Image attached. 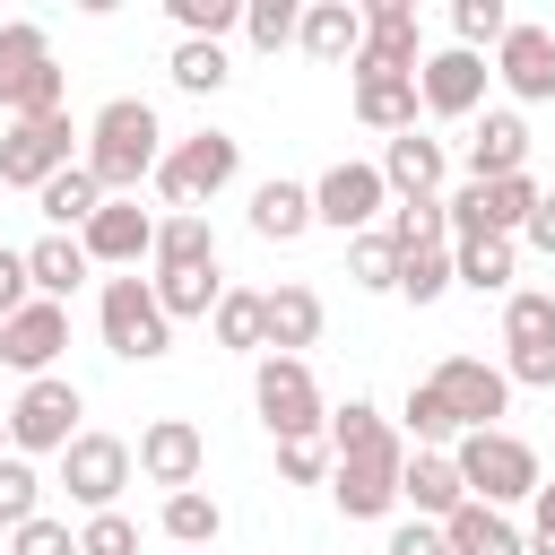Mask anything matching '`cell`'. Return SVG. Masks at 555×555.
<instances>
[{
  "label": "cell",
  "mask_w": 555,
  "mask_h": 555,
  "mask_svg": "<svg viewBox=\"0 0 555 555\" xmlns=\"http://www.w3.org/2000/svg\"><path fill=\"white\" fill-rule=\"evenodd\" d=\"M95 182H104V199H139V182H156V165H165V121H156V104L147 95H113L95 121H87V156H78Z\"/></svg>",
  "instance_id": "1"
},
{
  "label": "cell",
  "mask_w": 555,
  "mask_h": 555,
  "mask_svg": "<svg viewBox=\"0 0 555 555\" xmlns=\"http://www.w3.org/2000/svg\"><path fill=\"white\" fill-rule=\"evenodd\" d=\"M69 69L52 61V35L35 17H0V113L9 121H43V113H69Z\"/></svg>",
  "instance_id": "2"
},
{
  "label": "cell",
  "mask_w": 555,
  "mask_h": 555,
  "mask_svg": "<svg viewBox=\"0 0 555 555\" xmlns=\"http://www.w3.org/2000/svg\"><path fill=\"white\" fill-rule=\"evenodd\" d=\"M451 460H460V486H468V503H494V512H512V503H538V486H546V468H538V451L520 442V434H460L451 442Z\"/></svg>",
  "instance_id": "3"
},
{
  "label": "cell",
  "mask_w": 555,
  "mask_h": 555,
  "mask_svg": "<svg viewBox=\"0 0 555 555\" xmlns=\"http://www.w3.org/2000/svg\"><path fill=\"white\" fill-rule=\"evenodd\" d=\"M243 173V139L234 130H191V139H173L165 147V165H156V199H165V217L173 208H199V199H217L225 182Z\"/></svg>",
  "instance_id": "4"
},
{
  "label": "cell",
  "mask_w": 555,
  "mask_h": 555,
  "mask_svg": "<svg viewBox=\"0 0 555 555\" xmlns=\"http://www.w3.org/2000/svg\"><path fill=\"white\" fill-rule=\"evenodd\" d=\"M95 330H104V347L121 356V364H156L165 347H173V321H165V304H156V278H104V295H95Z\"/></svg>",
  "instance_id": "5"
},
{
  "label": "cell",
  "mask_w": 555,
  "mask_h": 555,
  "mask_svg": "<svg viewBox=\"0 0 555 555\" xmlns=\"http://www.w3.org/2000/svg\"><path fill=\"white\" fill-rule=\"evenodd\" d=\"M87 390L78 382H61V373H43V382H26L17 399H9V451H26V460H61L87 425Z\"/></svg>",
  "instance_id": "6"
},
{
  "label": "cell",
  "mask_w": 555,
  "mask_h": 555,
  "mask_svg": "<svg viewBox=\"0 0 555 555\" xmlns=\"http://www.w3.org/2000/svg\"><path fill=\"white\" fill-rule=\"evenodd\" d=\"M251 408H260V425H269L278 442H304V434L330 425L321 382H312L304 356H260V364H251Z\"/></svg>",
  "instance_id": "7"
},
{
  "label": "cell",
  "mask_w": 555,
  "mask_h": 555,
  "mask_svg": "<svg viewBox=\"0 0 555 555\" xmlns=\"http://www.w3.org/2000/svg\"><path fill=\"white\" fill-rule=\"evenodd\" d=\"M87 130L69 121V113H43V121H9L0 130V182L9 191H43L52 173H69L87 147H78Z\"/></svg>",
  "instance_id": "8"
},
{
  "label": "cell",
  "mask_w": 555,
  "mask_h": 555,
  "mask_svg": "<svg viewBox=\"0 0 555 555\" xmlns=\"http://www.w3.org/2000/svg\"><path fill=\"white\" fill-rule=\"evenodd\" d=\"M130 468H139V451H130L121 434H95V425H87V434L61 451V494H69L78 512H121Z\"/></svg>",
  "instance_id": "9"
},
{
  "label": "cell",
  "mask_w": 555,
  "mask_h": 555,
  "mask_svg": "<svg viewBox=\"0 0 555 555\" xmlns=\"http://www.w3.org/2000/svg\"><path fill=\"white\" fill-rule=\"evenodd\" d=\"M312 217H321V225H338L347 243H356V234H373V217H390V182H382V165L338 156V165L312 182Z\"/></svg>",
  "instance_id": "10"
},
{
  "label": "cell",
  "mask_w": 555,
  "mask_h": 555,
  "mask_svg": "<svg viewBox=\"0 0 555 555\" xmlns=\"http://www.w3.org/2000/svg\"><path fill=\"white\" fill-rule=\"evenodd\" d=\"M425 382L451 399V416H460L468 434H494V416L512 408V373H503V364H486V356H442Z\"/></svg>",
  "instance_id": "11"
},
{
  "label": "cell",
  "mask_w": 555,
  "mask_h": 555,
  "mask_svg": "<svg viewBox=\"0 0 555 555\" xmlns=\"http://www.w3.org/2000/svg\"><path fill=\"white\" fill-rule=\"evenodd\" d=\"M486 78H494V61H486V52H460V43H442V52H425V69H416V95H425V113H434V121H468V113L486 104Z\"/></svg>",
  "instance_id": "12"
},
{
  "label": "cell",
  "mask_w": 555,
  "mask_h": 555,
  "mask_svg": "<svg viewBox=\"0 0 555 555\" xmlns=\"http://www.w3.org/2000/svg\"><path fill=\"white\" fill-rule=\"evenodd\" d=\"M61 347H69V304H26V312H9L0 321V364L9 373H26V382H43L52 364H61Z\"/></svg>",
  "instance_id": "13"
},
{
  "label": "cell",
  "mask_w": 555,
  "mask_h": 555,
  "mask_svg": "<svg viewBox=\"0 0 555 555\" xmlns=\"http://www.w3.org/2000/svg\"><path fill=\"white\" fill-rule=\"evenodd\" d=\"M399 468H408V451L338 460V468H330V503H338L347 520H390V512H399Z\"/></svg>",
  "instance_id": "14"
},
{
  "label": "cell",
  "mask_w": 555,
  "mask_h": 555,
  "mask_svg": "<svg viewBox=\"0 0 555 555\" xmlns=\"http://www.w3.org/2000/svg\"><path fill=\"white\" fill-rule=\"evenodd\" d=\"M78 243H87V260H95V269H121V278H130L139 260H156V217H147L139 199H104V208H95V225H87Z\"/></svg>",
  "instance_id": "15"
},
{
  "label": "cell",
  "mask_w": 555,
  "mask_h": 555,
  "mask_svg": "<svg viewBox=\"0 0 555 555\" xmlns=\"http://www.w3.org/2000/svg\"><path fill=\"white\" fill-rule=\"evenodd\" d=\"M199 468H208V442H199L191 416H156V425L139 434V477H147V486L182 494V486H199Z\"/></svg>",
  "instance_id": "16"
},
{
  "label": "cell",
  "mask_w": 555,
  "mask_h": 555,
  "mask_svg": "<svg viewBox=\"0 0 555 555\" xmlns=\"http://www.w3.org/2000/svg\"><path fill=\"white\" fill-rule=\"evenodd\" d=\"M494 78H503L520 104H555V35L529 26V17H512V35L494 43Z\"/></svg>",
  "instance_id": "17"
},
{
  "label": "cell",
  "mask_w": 555,
  "mask_h": 555,
  "mask_svg": "<svg viewBox=\"0 0 555 555\" xmlns=\"http://www.w3.org/2000/svg\"><path fill=\"white\" fill-rule=\"evenodd\" d=\"M442 173H451V147H442V139H425V130L382 139V182H390V199H442Z\"/></svg>",
  "instance_id": "18"
},
{
  "label": "cell",
  "mask_w": 555,
  "mask_h": 555,
  "mask_svg": "<svg viewBox=\"0 0 555 555\" xmlns=\"http://www.w3.org/2000/svg\"><path fill=\"white\" fill-rule=\"evenodd\" d=\"M512 173H529V121L512 104H494L468 130V182H512Z\"/></svg>",
  "instance_id": "19"
},
{
  "label": "cell",
  "mask_w": 555,
  "mask_h": 555,
  "mask_svg": "<svg viewBox=\"0 0 555 555\" xmlns=\"http://www.w3.org/2000/svg\"><path fill=\"white\" fill-rule=\"evenodd\" d=\"M295 43H304L321 69H356V52H364V9H356V0H312L304 26H295Z\"/></svg>",
  "instance_id": "20"
},
{
  "label": "cell",
  "mask_w": 555,
  "mask_h": 555,
  "mask_svg": "<svg viewBox=\"0 0 555 555\" xmlns=\"http://www.w3.org/2000/svg\"><path fill=\"white\" fill-rule=\"evenodd\" d=\"M399 503H408L416 520H451V512L468 503L460 460H451V451H408V468H399Z\"/></svg>",
  "instance_id": "21"
},
{
  "label": "cell",
  "mask_w": 555,
  "mask_h": 555,
  "mask_svg": "<svg viewBox=\"0 0 555 555\" xmlns=\"http://www.w3.org/2000/svg\"><path fill=\"white\" fill-rule=\"evenodd\" d=\"M321 217H312V182H286V173H269L260 191H251V234L260 243H295V234H312Z\"/></svg>",
  "instance_id": "22"
},
{
  "label": "cell",
  "mask_w": 555,
  "mask_h": 555,
  "mask_svg": "<svg viewBox=\"0 0 555 555\" xmlns=\"http://www.w3.org/2000/svg\"><path fill=\"white\" fill-rule=\"evenodd\" d=\"M416 113H425L416 78H373V69H356V121H364V130L399 139V130H416Z\"/></svg>",
  "instance_id": "23"
},
{
  "label": "cell",
  "mask_w": 555,
  "mask_h": 555,
  "mask_svg": "<svg viewBox=\"0 0 555 555\" xmlns=\"http://www.w3.org/2000/svg\"><path fill=\"white\" fill-rule=\"evenodd\" d=\"M321 434H330V451H338V460H364V451H408V434H399V425H390L373 399L330 408V425H321Z\"/></svg>",
  "instance_id": "24"
},
{
  "label": "cell",
  "mask_w": 555,
  "mask_h": 555,
  "mask_svg": "<svg viewBox=\"0 0 555 555\" xmlns=\"http://www.w3.org/2000/svg\"><path fill=\"white\" fill-rule=\"evenodd\" d=\"M442 538H451V555H529V529H512L494 503H460L442 520Z\"/></svg>",
  "instance_id": "25"
},
{
  "label": "cell",
  "mask_w": 555,
  "mask_h": 555,
  "mask_svg": "<svg viewBox=\"0 0 555 555\" xmlns=\"http://www.w3.org/2000/svg\"><path fill=\"white\" fill-rule=\"evenodd\" d=\"M35 208L52 217V234H87V225H95V208H104V182H95L87 165H69V173H52V182L35 191Z\"/></svg>",
  "instance_id": "26"
},
{
  "label": "cell",
  "mask_w": 555,
  "mask_h": 555,
  "mask_svg": "<svg viewBox=\"0 0 555 555\" xmlns=\"http://www.w3.org/2000/svg\"><path fill=\"white\" fill-rule=\"evenodd\" d=\"M156 269H217V225H208V208L156 217Z\"/></svg>",
  "instance_id": "27"
},
{
  "label": "cell",
  "mask_w": 555,
  "mask_h": 555,
  "mask_svg": "<svg viewBox=\"0 0 555 555\" xmlns=\"http://www.w3.org/2000/svg\"><path fill=\"white\" fill-rule=\"evenodd\" d=\"M26 269H35V295H43V304H61V295H78V286H87V269H95V260H87V243H78V234H43V243H26Z\"/></svg>",
  "instance_id": "28"
},
{
  "label": "cell",
  "mask_w": 555,
  "mask_h": 555,
  "mask_svg": "<svg viewBox=\"0 0 555 555\" xmlns=\"http://www.w3.org/2000/svg\"><path fill=\"white\" fill-rule=\"evenodd\" d=\"M208 330H217L225 356H269V304H260L251 286H225L217 312H208Z\"/></svg>",
  "instance_id": "29"
},
{
  "label": "cell",
  "mask_w": 555,
  "mask_h": 555,
  "mask_svg": "<svg viewBox=\"0 0 555 555\" xmlns=\"http://www.w3.org/2000/svg\"><path fill=\"white\" fill-rule=\"evenodd\" d=\"M269 356H304L321 338V295L312 286H269Z\"/></svg>",
  "instance_id": "30"
},
{
  "label": "cell",
  "mask_w": 555,
  "mask_h": 555,
  "mask_svg": "<svg viewBox=\"0 0 555 555\" xmlns=\"http://www.w3.org/2000/svg\"><path fill=\"white\" fill-rule=\"evenodd\" d=\"M399 434H408V451H451L468 425L451 416V399H442L434 382H416V390H408V408H399Z\"/></svg>",
  "instance_id": "31"
},
{
  "label": "cell",
  "mask_w": 555,
  "mask_h": 555,
  "mask_svg": "<svg viewBox=\"0 0 555 555\" xmlns=\"http://www.w3.org/2000/svg\"><path fill=\"white\" fill-rule=\"evenodd\" d=\"M512 251H520V243L477 234V243H451V269H460L468 295H512Z\"/></svg>",
  "instance_id": "32"
},
{
  "label": "cell",
  "mask_w": 555,
  "mask_h": 555,
  "mask_svg": "<svg viewBox=\"0 0 555 555\" xmlns=\"http://www.w3.org/2000/svg\"><path fill=\"white\" fill-rule=\"evenodd\" d=\"M217 295H225L217 269H156V304H165V321H208Z\"/></svg>",
  "instance_id": "33"
},
{
  "label": "cell",
  "mask_w": 555,
  "mask_h": 555,
  "mask_svg": "<svg viewBox=\"0 0 555 555\" xmlns=\"http://www.w3.org/2000/svg\"><path fill=\"white\" fill-rule=\"evenodd\" d=\"M156 529H165L173 546H217V529H225V512H217V494H199V486H182V494H165V512H156Z\"/></svg>",
  "instance_id": "34"
},
{
  "label": "cell",
  "mask_w": 555,
  "mask_h": 555,
  "mask_svg": "<svg viewBox=\"0 0 555 555\" xmlns=\"http://www.w3.org/2000/svg\"><path fill=\"white\" fill-rule=\"evenodd\" d=\"M390 243L399 251H442L451 243V199H390Z\"/></svg>",
  "instance_id": "35"
},
{
  "label": "cell",
  "mask_w": 555,
  "mask_h": 555,
  "mask_svg": "<svg viewBox=\"0 0 555 555\" xmlns=\"http://www.w3.org/2000/svg\"><path fill=\"white\" fill-rule=\"evenodd\" d=\"M503 347H555V295L546 286H512L503 295Z\"/></svg>",
  "instance_id": "36"
},
{
  "label": "cell",
  "mask_w": 555,
  "mask_h": 555,
  "mask_svg": "<svg viewBox=\"0 0 555 555\" xmlns=\"http://www.w3.org/2000/svg\"><path fill=\"white\" fill-rule=\"evenodd\" d=\"M347 278L364 295H399V243H390V225H373V234L347 243Z\"/></svg>",
  "instance_id": "37"
},
{
  "label": "cell",
  "mask_w": 555,
  "mask_h": 555,
  "mask_svg": "<svg viewBox=\"0 0 555 555\" xmlns=\"http://www.w3.org/2000/svg\"><path fill=\"white\" fill-rule=\"evenodd\" d=\"M26 520H43V468L26 451H9L0 460V529H26Z\"/></svg>",
  "instance_id": "38"
},
{
  "label": "cell",
  "mask_w": 555,
  "mask_h": 555,
  "mask_svg": "<svg viewBox=\"0 0 555 555\" xmlns=\"http://www.w3.org/2000/svg\"><path fill=\"white\" fill-rule=\"evenodd\" d=\"M503 35H512V9H503V0H451V43H460V52H486V61H494Z\"/></svg>",
  "instance_id": "39"
},
{
  "label": "cell",
  "mask_w": 555,
  "mask_h": 555,
  "mask_svg": "<svg viewBox=\"0 0 555 555\" xmlns=\"http://www.w3.org/2000/svg\"><path fill=\"white\" fill-rule=\"evenodd\" d=\"M477 199H486V234L520 243V225H529V208H538V182H529V173H512V182H477Z\"/></svg>",
  "instance_id": "40"
},
{
  "label": "cell",
  "mask_w": 555,
  "mask_h": 555,
  "mask_svg": "<svg viewBox=\"0 0 555 555\" xmlns=\"http://www.w3.org/2000/svg\"><path fill=\"white\" fill-rule=\"evenodd\" d=\"M165 78L182 87V95H217L234 69H225V43H173V61H165Z\"/></svg>",
  "instance_id": "41"
},
{
  "label": "cell",
  "mask_w": 555,
  "mask_h": 555,
  "mask_svg": "<svg viewBox=\"0 0 555 555\" xmlns=\"http://www.w3.org/2000/svg\"><path fill=\"white\" fill-rule=\"evenodd\" d=\"M451 286H460L451 243H442V251H399V295H408V304H442Z\"/></svg>",
  "instance_id": "42"
},
{
  "label": "cell",
  "mask_w": 555,
  "mask_h": 555,
  "mask_svg": "<svg viewBox=\"0 0 555 555\" xmlns=\"http://www.w3.org/2000/svg\"><path fill=\"white\" fill-rule=\"evenodd\" d=\"M165 9H173L182 43H225V35L243 26V0H165Z\"/></svg>",
  "instance_id": "43"
},
{
  "label": "cell",
  "mask_w": 555,
  "mask_h": 555,
  "mask_svg": "<svg viewBox=\"0 0 555 555\" xmlns=\"http://www.w3.org/2000/svg\"><path fill=\"white\" fill-rule=\"evenodd\" d=\"M295 26H304L295 0H243V35H251V52H286Z\"/></svg>",
  "instance_id": "44"
},
{
  "label": "cell",
  "mask_w": 555,
  "mask_h": 555,
  "mask_svg": "<svg viewBox=\"0 0 555 555\" xmlns=\"http://www.w3.org/2000/svg\"><path fill=\"white\" fill-rule=\"evenodd\" d=\"M330 468H338V451H330V434H304V442H278V477H286V486H330Z\"/></svg>",
  "instance_id": "45"
},
{
  "label": "cell",
  "mask_w": 555,
  "mask_h": 555,
  "mask_svg": "<svg viewBox=\"0 0 555 555\" xmlns=\"http://www.w3.org/2000/svg\"><path fill=\"white\" fill-rule=\"evenodd\" d=\"M78 555H139V520L130 512H87L78 520Z\"/></svg>",
  "instance_id": "46"
},
{
  "label": "cell",
  "mask_w": 555,
  "mask_h": 555,
  "mask_svg": "<svg viewBox=\"0 0 555 555\" xmlns=\"http://www.w3.org/2000/svg\"><path fill=\"white\" fill-rule=\"evenodd\" d=\"M9 555H78V529L69 520H26V529H9Z\"/></svg>",
  "instance_id": "47"
},
{
  "label": "cell",
  "mask_w": 555,
  "mask_h": 555,
  "mask_svg": "<svg viewBox=\"0 0 555 555\" xmlns=\"http://www.w3.org/2000/svg\"><path fill=\"white\" fill-rule=\"evenodd\" d=\"M26 304H35V269H26V251H9V243H0V321H9V312H26Z\"/></svg>",
  "instance_id": "48"
},
{
  "label": "cell",
  "mask_w": 555,
  "mask_h": 555,
  "mask_svg": "<svg viewBox=\"0 0 555 555\" xmlns=\"http://www.w3.org/2000/svg\"><path fill=\"white\" fill-rule=\"evenodd\" d=\"M512 390H555V347H512Z\"/></svg>",
  "instance_id": "49"
},
{
  "label": "cell",
  "mask_w": 555,
  "mask_h": 555,
  "mask_svg": "<svg viewBox=\"0 0 555 555\" xmlns=\"http://www.w3.org/2000/svg\"><path fill=\"white\" fill-rule=\"evenodd\" d=\"M382 555H451V538H442V520H399Z\"/></svg>",
  "instance_id": "50"
},
{
  "label": "cell",
  "mask_w": 555,
  "mask_h": 555,
  "mask_svg": "<svg viewBox=\"0 0 555 555\" xmlns=\"http://www.w3.org/2000/svg\"><path fill=\"white\" fill-rule=\"evenodd\" d=\"M520 243L555 260V191H538V208H529V225H520Z\"/></svg>",
  "instance_id": "51"
},
{
  "label": "cell",
  "mask_w": 555,
  "mask_h": 555,
  "mask_svg": "<svg viewBox=\"0 0 555 555\" xmlns=\"http://www.w3.org/2000/svg\"><path fill=\"white\" fill-rule=\"evenodd\" d=\"M529 512H538V520H529V555H555V486H538Z\"/></svg>",
  "instance_id": "52"
},
{
  "label": "cell",
  "mask_w": 555,
  "mask_h": 555,
  "mask_svg": "<svg viewBox=\"0 0 555 555\" xmlns=\"http://www.w3.org/2000/svg\"><path fill=\"white\" fill-rule=\"evenodd\" d=\"M0 460H9V408H0Z\"/></svg>",
  "instance_id": "53"
}]
</instances>
